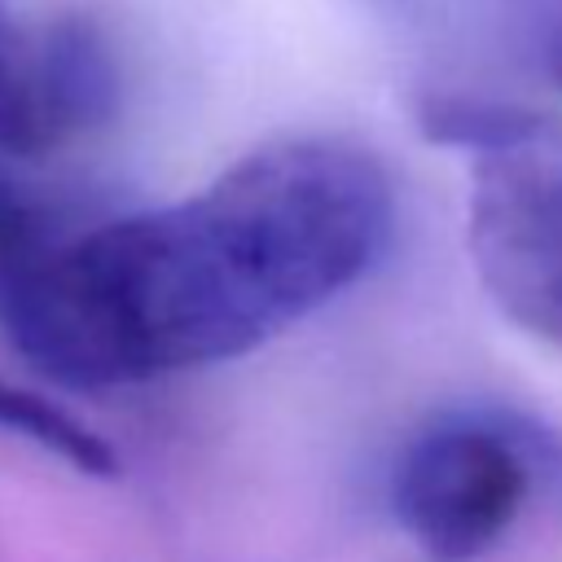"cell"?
Returning <instances> with one entry per match:
<instances>
[{"mask_svg":"<svg viewBox=\"0 0 562 562\" xmlns=\"http://www.w3.org/2000/svg\"><path fill=\"white\" fill-rule=\"evenodd\" d=\"M391 233V176L342 136L268 140L180 202L97 224L0 158V334L70 391L211 369L360 285Z\"/></svg>","mask_w":562,"mask_h":562,"instance_id":"obj_1","label":"cell"},{"mask_svg":"<svg viewBox=\"0 0 562 562\" xmlns=\"http://www.w3.org/2000/svg\"><path fill=\"white\" fill-rule=\"evenodd\" d=\"M413 119L470 162L465 246L479 285L514 329L562 351V119L443 83L417 92Z\"/></svg>","mask_w":562,"mask_h":562,"instance_id":"obj_2","label":"cell"},{"mask_svg":"<svg viewBox=\"0 0 562 562\" xmlns=\"http://www.w3.org/2000/svg\"><path fill=\"white\" fill-rule=\"evenodd\" d=\"M562 492V439L514 408L461 404L413 430L391 470V509L435 562L492 558Z\"/></svg>","mask_w":562,"mask_h":562,"instance_id":"obj_3","label":"cell"},{"mask_svg":"<svg viewBox=\"0 0 562 562\" xmlns=\"http://www.w3.org/2000/svg\"><path fill=\"white\" fill-rule=\"evenodd\" d=\"M114 101L119 66L92 22H31L0 0V158H44L101 127Z\"/></svg>","mask_w":562,"mask_h":562,"instance_id":"obj_4","label":"cell"},{"mask_svg":"<svg viewBox=\"0 0 562 562\" xmlns=\"http://www.w3.org/2000/svg\"><path fill=\"white\" fill-rule=\"evenodd\" d=\"M439 18L518 88L562 97V0H443Z\"/></svg>","mask_w":562,"mask_h":562,"instance_id":"obj_5","label":"cell"},{"mask_svg":"<svg viewBox=\"0 0 562 562\" xmlns=\"http://www.w3.org/2000/svg\"><path fill=\"white\" fill-rule=\"evenodd\" d=\"M0 435L22 439V443L48 452V457L66 461L79 474H92V479L119 474V452L97 430H88L61 404H53V400L9 382L4 373H0Z\"/></svg>","mask_w":562,"mask_h":562,"instance_id":"obj_6","label":"cell"}]
</instances>
